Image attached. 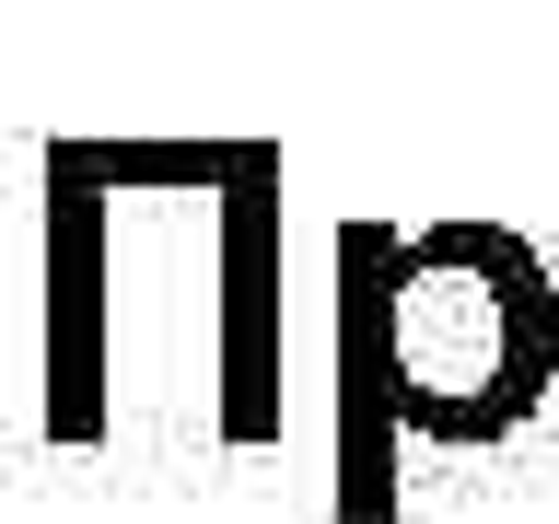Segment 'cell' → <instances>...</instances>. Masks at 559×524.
Here are the masks:
<instances>
[{
	"instance_id": "cell-1",
	"label": "cell",
	"mask_w": 559,
	"mask_h": 524,
	"mask_svg": "<svg viewBox=\"0 0 559 524\" xmlns=\"http://www.w3.org/2000/svg\"><path fill=\"white\" fill-rule=\"evenodd\" d=\"M59 199H47V443H94L105 419V164L59 152Z\"/></svg>"
}]
</instances>
